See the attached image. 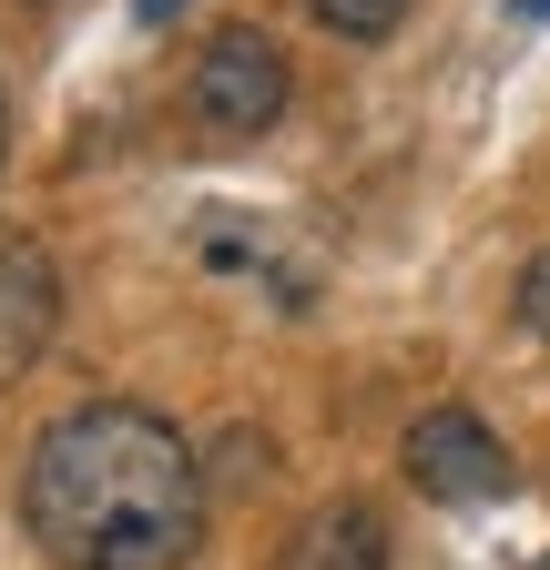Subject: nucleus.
I'll return each instance as SVG.
<instances>
[{
  "label": "nucleus",
  "instance_id": "obj_4",
  "mask_svg": "<svg viewBox=\"0 0 550 570\" xmlns=\"http://www.w3.org/2000/svg\"><path fill=\"white\" fill-rule=\"evenodd\" d=\"M51 326H61V265L31 235H0V377L41 367Z\"/></svg>",
  "mask_w": 550,
  "mask_h": 570
},
{
  "label": "nucleus",
  "instance_id": "obj_10",
  "mask_svg": "<svg viewBox=\"0 0 550 570\" xmlns=\"http://www.w3.org/2000/svg\"><path fill=\"white\" fill-rule=\"evenodd\" d=\"M510 11H520V21H540V11H550V0H510Z\"/></svg>",
  "mask_w": 550,
  "mask_h": 570
},
{
  "label": "nucleus",
  "instance_id": "obj_9",
  "mask_svg": "<svg viewBox=\"0 0 550 570\" xmlns=\"http://www.w3.org/2000/svg\"><path fill=\"white\" fill-rule=\"evenodd\" d=\"M132 11H144V21H174V11H184V0H132Z\"/></svg>",
  "mask_w": 550,
  "mask_h": 570
},
{
  "label": "nucleus",
  "instance_id": "obj_5",
  "mask_svg": "<svg viewBox=\"0 0 550 570\" xmlns=\"http://www.w3.org/2000/svg\"><path fill=\"white\" fill-rule=\"evenodd\" d=\"M275 570H387L377 499H326V510H306L286 530V550H275Z\"/></svg>",
  "mask_w": 550,
  "mask_h": 570
},
{
  "label": "nucleus",
  "instance_id": "obj_7",
  "mask_svg": "<svg viewBox=\"0 0 550 570\" xmlns=\"http://www.w3.org/2000/svg\"><path fill=\"white\" fill-rule=\"evenodd\" d=\"M275 459H265V428H225L215 439V459H204V489H245V479H265Z\"/></svg>",
  "mask_w": 550,
  "mask_h": 570
},
{
  "label": "nucleus",
  "instance_id": "obj_3",
  "mask_svg": "<svg viewBox=\"0 0 550 570\" xmlns=\"http://www.w3.org/2000/svg\"><path fill=\"white\" fill-rule=\"evenodd\" d=\"M397 459H407V489L439 499V510H479V499H500V489H510V449L490 439V417L459 407V397L407 417Z\"/></svg>",
  "mask_w": 550,
  "mask_h": 570
},
{
  "label": "nucleus",
  "instance_id": "obj_6",
  "mask_svg": "<svg viewBox=\"0 0 550 570\" xmlns=\"http://www.w3.org/2000/svg\"><path fill=\"white\" fill-rule=\"evenodd\" d=\"M306 11H316L336 41H387V31L407 21V0H306Z\"/></svg>",
  "mask_w": 550,
  "mask_h": 570
},
{
  "label": "nucleus",
  "instance_id": "obj_8",
  "mask_svg": "<svg viewBox=\"0 0 550 570\" xmlns=\"http://www.w3.org/2000/svg\"><path fill=\"white\" fill-rule=\"evenodd\" d=\"M510 316H520V326H530V336L550 346V245H540V255L520 265V285H510Z\"/></svg>",
  "mask_w": 550,
  "mask_h": 570
},
{
  "label": "nucleus",
  "instance_id": "obj_11",
  "mask_svg": "<svg viewBox=\"0 0 550 570\" xmlns=\"http://www.w3.org/2000/svg\"><path fill=\"white\" fill-rule=\"evenodd\" d=\"M530 570H550V550H540V560H530Z\"/></svg>",
  "mask_w": 550,
  "mask_h": 570
},
{
  "label": "nucleus",
  "instance_id": "obj_2",
  "mask_svg": "<svg viewBox=\"0 0 550 570\" xmlns=\"http://www.w3.org/2000/svg\"><path fill=\"white\" fill-rule=\"evenodd\" d=\"M296 102V61L265 21H225L215 41L194 51V82H184V112L204 132H275Z\"/></svg>",
  "mask_w": 550,
  "mask_h": 570
},
{
  "label": "nucleus",
  "instance_id": "obj_1",
  "mask_svg": "<svg viewBox=\"0 0 550 570\" xmlns=\"http://www.w3.org/2000/svg\"><path fill=\"white\" fill-rule=\"evenodd\" d=\"M204 510V449L132 397L61 407L21 459V530L61 570H184Z\"/></svg>",
  "mask_w": 550,
  "mask_h": 570
}]
</instances>
